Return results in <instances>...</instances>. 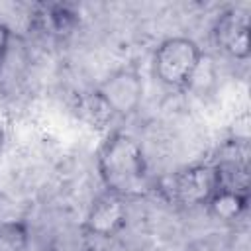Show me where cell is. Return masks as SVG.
Returning <instances> with one entry per match:
<instances>
[{"label":"cell","instance_id":"obj_1","mask_svg":"<svg viewBox=\"0 0 251 251\" xmlns=\"http://www.w3.org/2000/svg\"><path fill=\"white\" fill-rule=\"evenodd\" d=\"M98 175L106 192L124 200L141 198L151 190L149 167L143 147L135 137L114 131L98 149Z\"/></svg>","mask_w":251,"mask_h":251},{"label":"cell","instance_id":"obj_2","mask_svg":"<svg viewBox=\"0 0 251 251\" xmlns=\"http://www.w3.org/2000/svg\"><path fill=\"white\" fill-rule=\"evenodd\" d=\"M204 55L200 45L190 37H169L159 43L153 55V71L159 82L169 88H188L202 65Z\"/></svg>","mask_w":251,"mask_h":251},{"label":"cell","instance_id":"obj_3","mask_svg":"<svg viewBox=\"0 0 251 251\" xmlns=\"http://www.w3.org/2000/svg\"><path fill=\"white\" fill-rule=\"evenodd\" d=\"M112 116L133 114L143 98V78L135 67H124L108 75L96 88Z\"/></svg>","mask_w":251,"mask_h":251},{"label":"cell","instance_id":"obj_4","mask_svg":"<svg viewBox=\"0 0 251 251\" xmlns=\"http://www.w3.org/2000/svg\"><path fill=\"white\" fill-rule=\"evenodd\" d=\"M169 190L173 200L180 206H206L212 194L218 190V173L210 163L184 167L171 178Z\"/></svg>","mask_w":251,"mask_h":251},{"label":"cell","instance_id":"obj_5","mask_svg":"<svg viewBox=\"0 0 251 251\" xmlns=\"http://www.w3.org/2000/svg\"><path fill=\"white\" fill-rule=\"evenodd\" d=\"M126 224H127L126 200L112 192H104L98 198H94L84 218V229L90 235L102 239L116 237L126 227Z\"/></svg>","mask_w":251,"mask_h":251},{"label":"cell","instance_id":"obj_6","mask_svg":"<svg viewBox=\"0 0 251 251\" xmlns=\"http://www.w3.org/2000/svg\"><path fill=\"white\" fill-rule=\"evenodd\" d=\"M216 45L233 59L249 57V18L237 10H226L216 18L214 24Z\"/></svg>","mask_w":251,"mask_h":251},{"label":"cell","instance_id":"obj_7","mask_svg":"<svg viewBox=\"0 0 251 251\" xmlns=\"http://www.w3.org/2000/svg\"><path fill=\"white\" fill-rule=\"evenodd\" d=\"M35 20L45 31L61 37L78 24V12L71 4H39Z\"/></svg>","mask_w":251,"mask_h":251},{"label":"cell","instance_id":"obj_8","mask_svg":"<svg viewBox=\"0 0 251 251\" xmlns=\"http://www.w3.org/2000/svg\"><path fill=\"white\" fill-rule=\"evenodd\" d=\"M249 194L239 192V190H229V188H218L212 198L208 200V210L210 214L220 220V222H235L239 220L245 210H247Z\"/></svg>","mask_w":251,"mask_h":251},{"label":"cell","instance_id":"obj_9","mask_svg":"<svg viewBox=\"0 0 251 251\" xmlns=\"http://www.w3.org/2000/svg\"><path fill=\"white\" fill-rule=\"evenodd\" d=\"M29 243L27 226L20 220L0 222V251H25Z\"/></svg>","mask_w":251,"mask_h":251},{"label":"cell","instance_id":"obj_10","mask_svg":"<svg viewBox=\"0 0 251 251\" xmlns=\"http://www.w3.org/2000/svg\"><path fill=\"white\" fill-rule=\"evenodd\" d=\"M78 112L82 114V118L92 127H102L112 118V112L108 110V106L104 104V100L96 94V90L82 98V102L78 104Z\"/></svg>","mask_w":251,"mask_h":251},{"label":"cell","instance_id":"obj_11","mask_svg":"<svg viewBox=\"0 0 251 251\" xmlns=\"http://www.w3.org/2000/svg\"><path fill=\"white\" fill-rule=\"evenodd\" d=\"M12 39H14V33H12V27L0 20V71L4 69V63L10 55V47H12Z\"/></svg>","mask_w":251,"mask_h":251}]
</instances>
